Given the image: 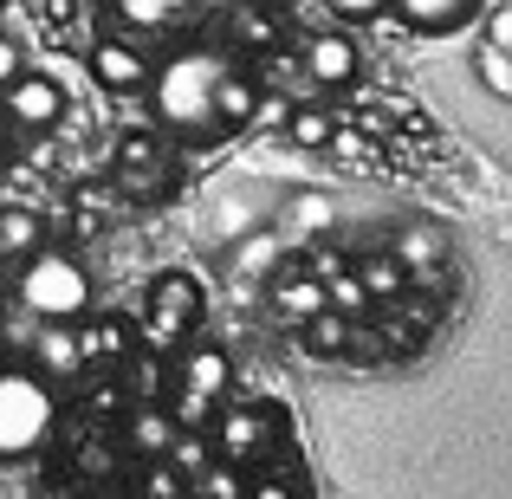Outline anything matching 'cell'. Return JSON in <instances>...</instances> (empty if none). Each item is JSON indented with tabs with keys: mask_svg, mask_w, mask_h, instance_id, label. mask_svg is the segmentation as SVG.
Segmentation results:
<instances>
[{
	"mask_svg": "<svg viewBox=\"0 0 512 499\" xmlns=\"http://www.w3.org/2000/svg\"><path fill=\"white\" fill-rule=\"evenodd\" d=\"M0 350H7V344H0Z\"/></svg>",
	"mask_w": 512,
	"mask_h": 499,
	"instance_id": "obj_41",
	"label": "cell"
},
{
	"mask_svg": "<svg viewBox=\"0 0 512 499\" xmlns=\"http://www.w3.org/2000/svg\"><path fill=\"white\" fill-rule=\"evenodd\" d=\"M175 7H182V0H175Z\"/></svg>",
	"mask_w": 512,
	"mask_h": 499,
	"instance_id": "obj_40",
	"label": "cell"
},
{
	"mask_svg": "<svg viewBox=\"0 0 512 499\" xmlns=\"http://www.w3.org/2000/svg\"><path fill=\"white\" fill-rule=\"evenodd\" d=\"M331 130H338V117H331V111H318V104H292V117H286V143H299V150H325Z\"/></svg>",
	"mask_w": 512,
	"mask_h": 499,
	"instance_id": "obj_22",
	"label": "cell"
},
{
	"mask_svg": "<svg viewBox=\"0 0 512 499\" xmlns=\"http://www.w3.org/2000/svg\"><path fill=\"white\" fill-rule=\"evenodd\" d=\"M26 72V52H20V39H7L0 33V85H7V78H20Z\"/></svg>",
	"mask_w": 512,
	"mask_h": 499,
	"instance_id": "obj_35",
	"label": "cell"
},
{
	"mask_svg": "<svg viewBox=\"0 0 512 499\" xmlns=\"http://www.w3.org/2000/svg\"><path fill=\"white\" fill-rule=\"evenodd\" d=\"M253 104H260V78H247L240 65H227L214 85V130H247Z\"/></svg>",
	"mask_w": 512,
	"mask_h": 499,
	"instance_id": "obj_14",
	"label": "cell"
},
{
	"mask_svg": "<svg viewBox=\"0 0 512 499\" xmlns=\"http://www.w3.org/2000/svg\"><path fill=\"white\" fill-rule=\"evenodd\" d=\"M150 305H163V312L201 325V318H208V286H201L195 273H156L150 279Z\"/></svg>",
	"mask_w": 512,
	"mask_h": 499,
	"instance_id": "obj_15",
	"label": "cell"
},
{
	"mask_svg": "<svg viewBox=\"0 0 512 499\" xmlns=\"http://www.w3.org/2000/svg\"><path fill=\"white\" fill-rule=\"evenodd\" d=\"M195 493L201 499H247V474H240V467H227V461H208L195 474Z\"/></svg>",
	"mask_w": 512,
	"mask_h": 499,
	"instance_id": "obj_26",
	"label": "cell"
},
{
	"mask_svg": "<svg viewBox=\"0 0 512 499\" xmlns=\"http://www.w3.org/2000/svg\"><path fill=\"white\" fill-rule=\"evenodd\" d=\"M0 124L7 130H26V137H46V130L65 124V91L59 78L46 72H20L0 85Z\"/></svg>",
	"mask_w": 512,
	"mask_h": 499,
	"instance_id": "obj_7",
	"label": "cell"
},
{
	"mask_svg": "<svg viewBox=\"0 0 512 499\" xmlns=\"http://www.w3.org/2000/svg\"><path fill=\"white\" fill-rule=\"evenodd\" d=\"M227 33H234L240 46H253V52H273V46H279V20H273L266 7H234Z\"/></svg>",
	"mask_w": 512,
	"mask_h": 499,
	"instance_id": "obj_23",
	"label": "cell"
},
{
	"mask_svg": "<svg viewBox=\"0 0 512 499\" xmlns=\"http://www.w3.org/2000/svg\"><path fill=\"white\" fill-rule=\"evenodd\" d=\"M480 0H389V13H396L409 33H454V26L474 20Z\"/></svg>",
	"mask_w": 512,
	"mask_h": 499,
	"instance_id": "obj_13",
	"label": "cell"
},
{
	"mask_svg": "<svg viewBox=\"0 0 512 499\" xmlns=\"http://www.w3.org/2000/svg\"><path fill=\"white\" fill-rule=\"evenodd\" d=\"M72 337H78V370L91 376H117V363L137 350L130 318H72Z\"/></svg>",
	"mask_w": 512,
	"mask_h": 499,
	"instance_id": "obj_9",
	"label": "cell"
},
{
	"mask_svg": "<svg viewBox=\"0 0 512 499\" xmlns=\"http://www.w3.org/2000/svg\"><path fill=\"white\" fill-rule=\"evenodd\" d=\"M299 65H305V78H312L318 91H344V85L363 78V46L344 33V26H318V33L305 39Z\"/></svg>",
	"mask_w": 512,
	"mask_h": 499,
	"instance_id": "obj_8",
	"label": "cell"
},
{
	"mask_svg": "<svg viewBox=\"0 0 512 499\" xmlns=\"http://www.w3.org/2000/svg\"><path fill=\"white\" fill-rule=\"evenodd\" d=\"M325 292H331V305H338V312H363V286H357V273H338V279H325Z\"/></svg>",
	"mask_w": 512,
	"mask_h": 499,
	"instance_id": "obj_30",
	"label": "cell"
},
{
	"mask_svg": "<svg viewBox=\"0 0 512 499\" xmlns=\"http://www.w3.org/2000/svg\"><path fill=\"white\" fill-rule=\"evenodd\" d=\"M305 266H312L318 279H338V273H350V260H344L338 247H318V253H312V260H305Z\"/></svg>",
	"mask_w": 512,
	"mask_h": 499,
	"instance_id": "obj_34",
	"label": "cell"
},
{
	"mask_svg": "<svg viewBox=\"0 0 512 499\" xmlns=\"http://www.w3.org/2000/svg\"><path fill=\"white\" fill-rule=\"evenodd\" d=\"M130 331H137V344L150 350V357H175V350L195 337V325L175 318V312H163V305H143V325H130Z\"/></svg>",
	"mask_w": 512,
	"mask_h": 499,
	"instance_id": "obj_19",
	"label": "cell"
},
{
	"mask_svg": "<svg viewBox=\"0 0 512 499\" xmlns=\"http://www.w3.org/2000/svg\"><path fill=\"white\" fill-rule=\"evenodd\" d=\"M91 409H98V415H117V409H124V389H117V383H98V396H91Z\"/></svg>",
	"mask_w": 512,
	"mask_h": 499,
	"instance_id": "obj_36",
	"label": "cell"
},
{
	"mask_svg": "<svg viewBox=\"0 0 512 499\" xmlns=\"http://www.w3.org/2000/svg\"><path fill=\"white\" fill-rule=\"evenodd\" d=\"M350 273H357L363 299L383 305V299H402L409 292V266L396 260V253H370V260H350Z\"/></svg>",
	"mask_w": 512,
	"mask_h": 499,
	"instance_id": "obj_17",
	"label": "cell"
},
{
	"mask_svg": "<svg viewBox=\"0 0 512 499\" xmlns=\"http://www.w3.org/2000/svg\"><path fill=\"white\" fill-rule=\"evenodd\" d=\"M227 52L221 46H182L169 52L163 65L150 72V111L156 124L182 130V137H214V85L227 72Z\"/></svg>",
	"mask_w": 512,
	"mask_h": 499,
	"instance_id": "obj_1",
	"label": "cell"
},
{
	"mask_svg": "<svg viewBox=\"0 0 512 499\" xmlns=\"http://www.w3.org/2000/svg\"><path fill=\"white\" fill-rule=\"evenodd\" d=\"M20 273H13L7 299H20L26 318H46V325H72V318L91 312V273L72 260L65 247H46L39 240L26 260H13Z\"/></svg>",
	"mask_w": 512,
	"mask_h": 499,
	"instance_id": "obj_2",
	"label": "cell"
},
{
	"mask_svg": "<svg viewBox=\"0 0 512 499\" xmlns=\"http://www.w3.org/2000/svg\"><path fill=\"white\" fill-rule=\"evenodd\" d=\"M208 441H214V461L260 467L266 454H273V441H279V415L260 409V402H240V409H227V402H221V415L208 422Z\"/></svg>",
	"mask_w": 512,
	"mask_h": 499,
	"instance_id": "obj_5",
	"label": "cell"
},
{
	"mask_svg": "<svg viewBox=\"0 0 512 499\" xmlns=\"http://www.w3.org/2000/svg\"><path fill=\"white\" fill-rule=\"evenodd\" d=\"M247 499H299V487H292L286 474H253L247 480Z\"/></svg>",
	"mask_w": 512,
	"mask_h": 499,
	"instance_id": "obj_33",
	"label": "cell"
},
{
	"mask_svg": "<svg viewBox=\"0 0 512 499\" xmlns=\"http://www.w3.org/2000/svg\"><path fill=\"white\" fill-rule=\"evenodd\" d=\"M396 260L409 266V279H415L422 266H435V260H441V240H435V234H409V240L396 247Z\"/></svg>",
	"mask_w": 512,
	"mask_h": 499,
	"instance_id": "obj_29",
	"label": "cell"
},
{
	"mask_svg": "<svg viewBox=\"0 0 512 499\" xmlns=\"http://www.w3.org/2000/svg\"><path fill=\"white\" fill-rule=\"evenodd\" d=\"M72 467H78V474H85V480H111V474H117V467H124V461H117V441L91 435V441H78Z\"/></svg>",
	"mask_w": 512,
	"mask_h": 499,
	"instance_id": "obj_27",
	"label": "cell"
},
{
	"mask_svg": "<svg viewBox=\"0 0 512 499\" xmlns=\"http://www.w3.org/2000/svg\"><path fill=\"white\" fill-rule=\"evenodd\" d=\"M163 461H169L182 480H195L201 467L214 461V441H208V428H175V441L163 448Z\"/></svg>",
	"mask_w": 512,
	"mask_h": 499,
	"instance_id": "obj_21",
	"label": "cell"
},
{
	"mask_svg": "<svg viewBox=\"0 0 512 499\" xmlns=\"http://www.w3.org/2000/svg\"><path fill=\"white\" fill-rule=\"evenodd\" d=\"M7 286H13V279H7V260H0V305H7Z\"/></svg>",
	"mask_w": 512,
	"mask_h": 499,
	"instance_id": "obj_39",
	"label": "cell"
},
{
	"mask_svg": "<svg viewBox=\"0 0 512 499\" xmlns=\"http://www.w3.org/2000/svg\"><path fill=\"white\" fill-rule=\"evenodd\" d=\"M91 78L124 98V91L150 85V59H143V46H130V39H98V46H91Z\"/></svg>",
	"mask_w": 512,
	"mask_h": 499,
	"instance_id": "obj_11",
	"label": "cell"
},
{
	"mask_svg": "<svg viewBox=\"0 0 512 499\" xmlns=\"http://www.w3.org/2000/svg\"><path fill=\"white\" fill-rule=\"evenodd\" d=\"M111 182H117V195L124 201H137V195H163L169 188V150H163V137H156L150 124H137V130H117V143H111Z\"/></svg>",
	"mask_w": 512,
	"mask_h": 499,
	"instance_id": "obj_6",
	"label": "cell"
},
{
	"mask_svg": "<svg viewBox=\"0 0 512 499\" xmlns=\"http://www.w3.org/2000/svg\"><path fill=\"white\" fill-rule=\"evenodd\" d=\"M350 331H357V318L338 312V305L299 318V337H305V350H312V357H344V350H350Z\"/></svg>",
	"mask_w": 512,
	"mask_h": 499,
	"instance_id": "obj_18",
	"label": "cell"
},
{
	"mask_svg": "<svg viewBox=\"0 0 512 499\" xmlns=\"http://www.w3.org/2000/svg\"><path fill=\"white\" fill-rule=\"evenodd\" d=\"M493 46L512 52V13H500V20H493Z\"/></svg>",
	"mask_w": 512,
	"mask_h": 499,
	"instance_id": "obj_38",
	"label": "cell"
},
{
	"mask_svg": "<svg viewBox=\"0 0 512 499\" xmlns=\"http://www.w3.org/2000/svg\"><path fill=\"white\" fill-rule=\"evenodd\" d=\"M266 279H273V312H279V318H292V325H299V318H312V312H325V305H331L325 279H318V273H312L305 260H279V266H273Z\"/></svg>",
	"mask_w": 512,
	"mask_h": 499,
	"instance_id": "obj_10",
	"label": "cell"
},
{
	"mask_svg": "<svg viewBox=\"0 0 512 499\" xmlns=\"http://www.w3.org/2000/svg\"><path fill=\"white\" fill-rule=\"evenodd\" d=\"M33 370L46 376V383H72V376H85V370H78L72 325H46V318H39V331H33Z\"/></svg>",
	"mask_w": 512,
	"mask_h": 499,
	"instance_id": "obj_12",
	"label": "cell"
},
{
	"mask_svg": "<svg viewBox=\"0 0 512 499\" xmlns=\"http://www.w3.org/2000/svg\"><path fill=\"white\" fill-rule=\"evenodd\" d=\"M292 214H299L305 234H325V227H331V201L325 195H299V208H292Z\"/></svg>",
	"mask_w": 512,
	"mask_h": 499,
	"instance_id": "obj_32",
	"label": "cell"
},
{
	"mask_svg": "<svg viewBox=\"0 0 512 499\" xmlns=\"http://www.w3.org/2000/svg\"><path fill=\"white\" fill-rule=\"evenodd\" d=\"M325 7H331V20H350V26H370L376 13L389 7V0H325Z\"/></svg>",
	"mask_w": 512,
	"mask_h": 499,
	"instance_id": "obj_31",
	"label": "cell"
},
{
	"mask_svg": "<svg viewBox=\"0 0 512 499\" xmlns=\"http://www.w3.org/2000/svg\"><path fill=\"white\" fill-rule=\"evenodd\" d=\"M39 240H46V221H39V208H20V201H13V208H0V260H7V266L26 260Z\"/></svg>",
	"mask_w": 512,
	"mask_h": 499,
	"instance_id": "obj_20",
	"label": "cell"
},
{
	"mask_svg": "<svg viewBox=\"0 0 512 499\" xmlns=\"http://www.w3.org/2000/svg\"><path fill=\"white\" fill-rule=\"evenodd\" d=\"M227 396H234V363H227V350L195 344L182 357V370H175V396H169L175 428H208Z\"/></svg>",
	"mask_w": 512,
	"mask_h": 499,
	"instance_id": "obj_4",
	"label": "cell"
},
{
	"mask_svg": "<svg viewBox=\"0 0 512 499\" xmlns=\"http://www.w3.org/2000/svg\"><path fill=\"white\" fill-rule=\"evenodd\" d=\"M169 441H175V415H169V409H156V402H137V409L124 415V448H130V454L156 461Z\"/></svg>",
	"mask_w": 512,
	"mask_h": 499,
	"instance_id": "obj_16",
	"label": "cell"
},
{
	"mask_svg": "<svg viewBox=\"0 0 512 499\" xmlns=\"http://www.w3.org/2000/svg\"><path fill=\"white\" fill-rule=\"evenodd\" d=\"M156 370H163V363H156V357H150V363H143V370H137V389H143V402L156 396V383H163V376H156Z\"/></svg>",
	"mask_w": 512,
	"mask_h": 499,
	"instance_id": "obj_37",
	"label": "cell"
},
{
	"mask_svg": "<svg viewBox=\"0 0 512 499\" xmlns=\"http://www.w3.org/2000/svg\"><path fill=\"white\" fill-rule=\"evenodd\" d=\"M273 266H279V240H273V234H253L247 247H240V273H260V279H266Z\"/></svg>",
	"mask_w": 512,
	"mask_h": 499,
	"instance_id": "obj_28",
	"label": "cell"
},
{
	"mask_svg": "<svg viewBox=\"0 0 512 499\" xmlns=\"http://www.w3.org/2000/svg\"><path fill=\"white\" fill-rule=\"evenodd\" d=\"M59 422V396L39 370H0V461H26Z\"/></svg>",
	"mask_w": 512,
	"mask_h": 499,
	"instance_id": "obj_3",
	"label": "cell"
},
{
	"mask_svg": "<svg viewBox=\"0 0 512 499\" xmlns=\"http://www.w3.org/2000/svg\"><path fill=\"white\" fill-rule=\"evenodd\" d=\"M331 156H338V163H350V169H383V150H376L370 137H363V130H331V143H325Z\"/></svg>",
	"mask_w": 512,
	"mask_h": 499,
	"instance_id": "obj_24",
	"label": "cell"
},
{
	"mask_svg": "<svg viewBox=\"0 0 512 499\" xmlns=\"http://www.w3.org/2000/svg\"><path fill=\"white\" fill-rule=\"evenodd\" d=\"M137 499H188V480L156 454V461H143V474H137Z\"/></svg>",
	"mask_w": 512,
	"mask_h": 499,
	"instance_id": "obj_25",
	"label": "cell"
}]
</instances>
